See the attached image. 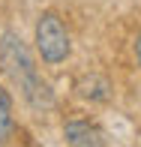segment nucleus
<instances>
[{
  "label": "nucleus",
  "mask_w": 141,
  "mask_h": 147,
  "mask_svg": "<svg viewBox=\"0 0 141 147\" xmlns=\"http://www.w3.org/2000/svg\"><path fill=\"white\" fill-rule=\"evenodd\" d=\"M0 69L18 84V90H21L24 102H27L30 108L42 111V108H48V105L54 102V93H51L48 81L39 75V69H36V63H33L27 45H24L12 30L3 33V42H0Z\"/></svg>",
  "instance_id": "obj_1"
},
{
  "label": "nucleus",
  "mask_w": 141,
  "mask_h": 147,
  "mask_svg": "<svg viewBox=\"0 0 141 147\" xmlns=\"http://www.w3.org/2000/svg\"><path fill=\"white\" fill-rule=\"evenodd\" d=\"M69 33H66L63 21L54 15V12H42L36 21V51L39 57L45 60L48 66L63 63L69 57Z\"/></svg>",
  "instance_id": "obj_2"
},
{
  "label": "nucleus",
  "mask_w": 141,
  "mask_h": 147,
  "mask_svg": "<svg viewBox=\"0 0 141 147\" xmlns=\"http://www.w3.org/2000/svg\"><path fill=\"white\" fill-rule=\"evenodd\" d=\"M63 138L69 147H105V135L96 123L87 120H69L63 123Z\"/></svg>",
  "instance_id": "obj_3"
},
{
  "label": "nucleus",
  "mask_w": 141,
  "mask_h": 147,
  "mask_svg": "<svg viewBox=\"0 0 141 147\" xmlns=\"http://www.w3.org/2000/svg\"><path fill=\"white\" fill-rule=\"evenodd\" d=\"M75 90H78L81 99H90V102H105V99L111 96V84H108V78H102V75H84V78H78Z\"/></svg>",
  "instance_id": "obj_4"
},
{
  "label": "nucleus",
  "mask_w": 141,
  "mask_h": 147,
  "mask_svg": "<svg viewBox=\"0 0 141 147\" xmlns=\"http://www.w3.org/2000/svg\"><path fill=\"white\" fill-rule=\"evenodd\" d=\"M9 132H12V99L0 87V138H6Z\"/></svg>",
  "instance_id": "obj_5"
},
{
  "label": "nucleus",
  "mask_w": 141,
  "mask_h": 147,
  "mask_svg": "<svg viewBox=\"0 0 141 147\" xmlns=\"http://www.w3.org/2000/svg\"><path fill=\"white\" fill-rule=\"evenodd\" d=\"M135 60H138V66H141V33L135 36Z\"/></svg>",
  "instance_id": "obj_6"
}]
</instances>
